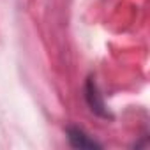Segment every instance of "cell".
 Listing matches in <instances>:
<instances>
[{"label": "cell", "instance_id": "1", "mask_svg": "<svg viewBox=\"0 0 150 150\" xmlns=\"http://www.w3.org/2000/svg\"><path fill=\"white\" fill-rule=\"evenodd\" d=\"M69 134H71V141L76 145V146H97L92 139H87L85 138V134L83 132H80V131H69Z\"/></svg>", "mask_w": 150, "mask_h": 150}]
</instances>
